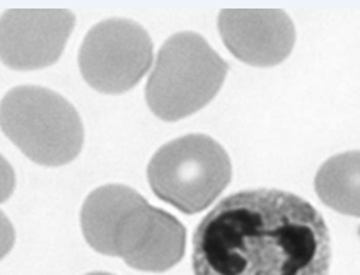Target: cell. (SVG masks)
<instances>
[{"mask_svg": "<svg viewBox=\"0 0 360 275\" xmlns=\"http://www.w3.org/2000/svg\"><path fill=\"white\" fill-rule=\"evenodd\" d=\"M226 149L209 135L191 134L164 143L152 155L147 178L155 197L185 214L207 209L229 185Z\"/></svg>", "mask_w": 360, "mask_h": 275, "instance_id": "obj_4", "label": "cell"}, {"mask_svg": "<svg viewBox=\"0 0 360 275\" xmlns=\"http://www.w3.org/2000/svg\"><path fill=\"white\" fill-rule=\"evenodd\" d=\"M186 248V229L174 215L155 209L154 221L139 250L127 258L131 269L143 272H166L181 262Z\"/></svg>", "mask_w": 360, "mask_h": 275, "instance_id": "obj_9", "label": "cell"}, {"mask_svg": "<svg viewBox=\"0 0 360 275\" xmlns=\"http://www.w3.org/2000/svg\"><path fill=\"white\" fill-rule=\"evenodd\" d=\"M219 33L236 58L255 67L283 62L295 43L294 23L280 9H222Z\"/></svg>", "mask_w": 360, "mask_h": 275, "instance_id": "obj_7", "label": "cell"}, {"mask_svg": "<svg viewBox=\"0 0 360 275\" xmlns=\"http://www.w3.org/2000/svg\"><path fill=\"white\" fill-rule=\"evenodd\" d=\"M143 200L137 190L125 185H105L86 198L81 212L82 233L98 253L115 257V236L123 217Z\"/></svg>", "mask_w": 360, "mask_h": 275, "instance_id": "obj_8", "label": "cell"}, {"mask_svg": "<svg viewBox=\"0 0 360 275\" xmlns=\"http://www.w3.org/2000/svg\"><path fill=\"white\" fill-rule=\"evenodd\" d=\"M67 9H11L0 18V55L12 70L45 69L60 58L74 30Z\"/></svg>", "mask_w": 360, "mask_h": 275, "instance_id": "obj_6", "label": "cell"}, {"mask_svg": "<svg viewBox=\"0 0 360 275\" xmlns=\"http://www.w3.org/2000/svg\"><path fill=\"white\" fill-rule=\"evenodd\" d=\"M227 65L203 36L183 31L167 38L146 87L150 111L164 122L197 113L221 91Z\"/></svg>", "mask_w": 360, "mask_h": 275, "instance_id": "obj_2", "label": "cell"}, {"mask_svg": "<svg viewBox=\"0 0 360 275\" xmlns=\"http://www.w3.org/2000/svg\"><path fill=\"white\" fill-rule=\"evenodd\" d=\"M191 262L195 275H328L330 229L289 191H238L200 221Z\"/></svg>", "mask_w": 360, "mask_h": 275, "instance_id": "obj_1", "label": "cell"}, {"mask_svg": "<svg viewBox=\"0 0 360 275\" xmlns=\"http://www.w3.org/2000/svg\"><path fill=\"white\" fill-rule=\"evenodd\" d=\"M87 275H111V274H103V272H94V274H87Z\"/></svg>", "mask_w": 360, "mask_h": 275, "instance_id": "obj_11", "label": "cell"}, {"mask_svg": "<svg viewBox=\"0 0 360 275\" xmlns=\"http://www.w3.org/2000/svg\"><path fill=\"white\" fill-rule=\"evenodd\" d=\"M154 45L149 33L131 19L111 18L96 24L79 51L82 77L105 94H122L150 69Z\"/></svg>", "mask_w": 360, "mask_h": 275, "instance_id": "obj_5", "label": "cell"}, {"mask_svg": "<svg viewBox=\"0 0 360 275\" xmlns=\"http://www.w3.org/2000/svg\"><path fill=\"white\" fill-rule=\"evenodd\" d=\"M314 188L330 209L360 217V151L328 159L316 174Z\"/></svg>", "mask_w": 360, "mask_h": 275, "instance_id": "obj_10", "label": "cell"}, {"mask_svg": "<svg viewBox=\"0 0 360 275\" xmlns=\"http://www.w3.org/2000/svg\"><path fill=\"white\" fill-rule=\"evenodd\" d=\"M0 125L4 135L36 165L63 166L82 149L84 127L77 110L46 87L11 89L0 103Z\"/></svg>", "mask_w": 360, "mask_h": 275, "instance_id": "obj_3", "label": "cell"}]
</instances>
